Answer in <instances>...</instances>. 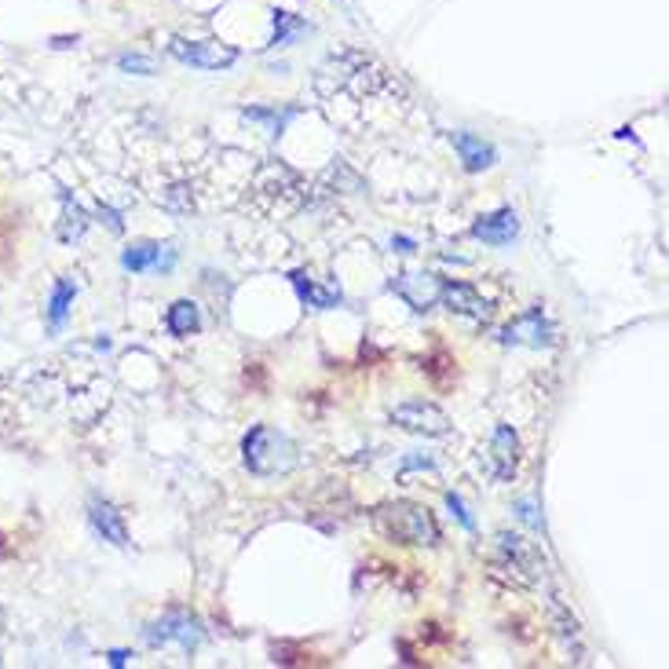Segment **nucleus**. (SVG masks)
Wrapping results in <instances>:
<instances>
[{
    "mask_svg": "<svg viewBox=\"0 0 669 669\" xmlns=\"http://www.w3.org/2000/svg\"><path fill=\"white\" fill-rule=\"evenodd\" d=\"M373 523L395 545L436 549L439 538H443L436 516L428 512V505H417V501H388V505H381V509L373 512Z\"/></svg>",
    "mask_w": 669,
    "mask_h": 669,
    "instance_id": "obj_1",
    "label": "nucleus"
},
{
    "mask_svg": "<svg viewBox=\"0 0 669 669\" xmlns=\"http://www.w3.org/2000/svg\"><path fill=\"white\" fill-rule=\"evenodd\" d=\"M242 461L253 476H286L300 465V446L278 428L256 425L242 439Z\"/></svg>",
    "mask_w": 669,
    "mask_h": 669,
    "instance_id": "obj_2",
    "label": "nucleus"
},
{
    "mask_svg": "<svg viewBox=\"0 0 669 669\" xmlns=\"http://www.w3.org/2000/svg\"><path fill=\"white\" fill-rule=\"evenodd\" d=\"M143 640H147L150 648L180 644L183 651H194L205 640V629L191 611H169V615H161L158 622H150V626L143 629Z\"/></svg>",
    "mask_w": 669,
    "mask_h": 669,
    "instance_id": "obj_3",
    "label": "nucleus"
},
{
    "mask_svg": "<svg viewBox=\"0 0 669 669\" xmlns=\"http://www.w3.org/2000/svg\"><path fill=\"white\" fill-rule=\"evenodd\" d=\"M392 425H399L403 432H414V436L425 439H443L450 436V417L439 410L436 403H425V399H406V403L392 406Z\"/></svg>",
    "mask_w": 669,
    "mask_h": 669,
    "instance_id": "obj_4",
    "label": "nucleus"
},
{
    "mask_svg": "<svg viewBox=\"0 0 669 669\" xmlns=\"http://www.w3.org/2000/svg\"><path fill=\"white\" fill-rule=\"evenodd\" d=\"M169 52L172 59H180L183 66H194V70H231L238 63V52L216 41H183V37H172Z\"/></svg>",
    "mask_w": 669,
    "mask_h": 669,
    "instance_id": "obj_5",
    "label": "nucleus"
},
{
    "mask_svg": "<svg viewBox=\"0 0 669 669\" xmlns=\"http://www.w3.org/2000/svg\"><path fill=\"white\" fill-rule=\"evenodd\" d=\"M498 340L505 348H549V344H556V330H553V322L545 319L542 308H531V311H523V315H516V319L501 330Z\"/></svg>",
    "mask_w": 669,
    "mask_h": 669,
    "instance_id": "obj_6",
    "label": "nucleus"
},
{
    "mask_svg": "<svg viewBox=\"0 0 669 669\" xmlns=\"http://www.w3.org/2000/svg\"><path fill=\"white\" fill-rule=\"evenodd\" d=\"M443 282L446 278H439L436 271H403V275L392 278V293L403 297L417 315H425V311L436 308L439 297H443Z\"/></svg>",
    "mask_w": 669,
    "mask_h": 669,
    "instance_id": "obj_7",
    "label": "nucleus"
},
{
    "mask_svg": "<svg viewBox=\"0 0 669 669\" xmlns=\"http://www.w3.org/2000/svg\"><path fill=\"white\" fill-rule=\"evenodd\" d=\"M88 527L103 538L107 545L114 549H128V523H125V512L117 509L114 501L103 498V494H92L88 498Z\"/></svg>",
    "mask_w": 669,
    "mask_h": 669,
    "instance_id": "obj_8",
    "label": "nucleus"
},
{
    "mask_svg": "<svg viewBox=\"0 0 669 669\" xmlns=\"http://www.w3.org/2000/svg\"><path fill=\"white\" fill-rule=\"evenodd\" d=\"M498 549H501L505 567H512L523 582H538V578H542L545 560L527 538H520V534H512V531H498Z\"/></svg>",
    "mask_w": 669,
    "mask_h": 669,
    "instance_id": "obj_9",
    "label": "nucleus"
},
{
    "mask_svg": "<svg viewBox=\"0 0 669 669\" xmlns=\"http://www.w3.org/2000/svg\"><path fill=\"white\" fill-rule=\"evenodd\" d=\"M487 468H490V479H498V483H509V479L516 476V468H520V436H516L512 425L494 428Z\"/></svg>",
    "mask_w": 669,
    "mask_h": 669,
    "instance_id": "obj_10",
    "label": "nucleus"
},
{
    "mask_svg": "<svg viewBox=\"0 0 669 669\" xmlns=\"http://www.w3.org/2000/svg\"><path fill=\"white\" fill-rule=\"evenodd\" d=\"M472 238H479L483 245H494V249H505L520 238V213L501 205L494 213H483L476 223H472Z\"/></svg>",
    "mask_w": 669,
    "mask_h": 669,
    "instance_id": "obj_11",
    "label": "nucleus"
},
{
    "mask_svg": "<svg viewBox=\"0 0 669 669\" xmlns=\"http://www.w3.org/2000/svg\"><path fill=\"white\" fill-rule=\"evenodd\" d=\"M176 264V249L161 242H132L121 249V267L132 275H150V271H172Z\"/></svg>",
    "mask_w": 669,
    "mask_h": 669,
    "instance_id": "obj_12",
    "label": "nucleus"
},
{
    "mask_svg": "<svg viewBox=\"0 0 669 669\" xmlns=\"http://www.w3.org/2000/svg\"><path fill=\"white\" fill-rule=\"evenodd\" d=\"M450 315H461V319H487L490 315V304L479 297L476 286H468V282H443V297H439Z\"/></svg>",
    "mask_w": 669,
    "mask_h": 669,
    "instance_id": "obj_13",
    "label": "nucleus"
},
{
    "mask_svg": "<svg viewBox=\"0 0 669 669\" xmlns=\"http://www.w3.org/2000/svg\"><path fill=\"white\" fill-rule=\"evenodd\" d=\"M450 143H454L457 158H461V169L465 172H487L498 165V150H494V143L472 136V132H450Z\"/></svg>",
    "mask_w": 669,
    "mask_h": 669,
    "instance_id": "obj_14",
    "label": "nucleus"
},
{
    "mask_svg": "<svg viewBox=\"0 0 669 669\" xmlns=\"http://www.w3.org/2000/svg\"><path fill=\"white\" fill-rule=\"evenodd\" d=\"M77 300V282L74 278H55L52 289H48V304H44V322L52 333H63L66 322H70V311H74Z\"/></svg>",
    "mask_w": 669,
    "mask_h": 669,
    "instance_id": "obj_15",
    "label": "nucleus"
},
{
    "mask_svg": "<svg viewBox=\"0 0 669 669\" xmlns=\"http://www.w3.org/2000/svg\"><path fill=\"white\" fill-rule=\"evenodd\" d=\"M289 282L297 289L300 304H308V308L315 311H333L344 304V293H340L337 286H319V282H311L304 271H289Z\"/></svg>",
    "mask_w": 669,
    "mask_h": 669,
    "instance_id": "obj_16",
    "label": "nucleus"
},
{
    "mask_svg": "<svg viewBox=\"0 0 669 669\" xmlns=\"http://www.w3.org/2000/svg\"><path fill=\"white\" fill-rule=\"evenodd\" d=\"M165 330L180 340L202 330V311H198V304H194V300H176L169 308V315H165Z\"/></svg>",
    "mask_w": 669,
    "mask_h": 669,
    "instance_id": "obj_17",
    "label": "nucleus"
},
{
    "mask_svg": "<svg viewBox=\"0 0 669 669\" xmlns=\"http://www.w3.org/2000/svg\"><path fill=\"white\" fill-rule=\"evenodd\" d=\"M88 227V216L81 213V205L70 202V198H63V220H59V238L63 242H74V238H81Z\"/></svg>",
    "mask_w": 669,
    "mask_h": 669,
    "instance_id": "obj_18",
    "label": "nucleus"
},
{
    "mask_svg": "<svg viewBox=\"0 0 669 669\" xmlns=\"http://www.w3.org/2000/svg\"><path fill=\"white\" fill-rule=\"evenodd\" d=\"M311 26L304 19H293L289 11H275V48H282V44H293V37H300V33H308Z\"/></svg>",
    "mask_w": 669,
    "mask_h": 669,
    "instance_id": "obj_19",
    "label": "nucleus"
},
{
    "mask_svg": "<svg viewBox=\"0 0 669 669\" xmlns=\"http://www.w3.org/2000/svg\"><path fill=\"white\" fill-rule=\"evenodd\" d=\"M117 70L150 77V74H154V59H150V55H136V52H121V55H117Z\"/></svg>",
    "mask_w": 669,
    "mask_h": 669,
    "instance_id": "obj_20",
    "label": "nucleus"
},
{
    "mask_svg": "<svg viewBox=\"0 0 669 669\" xmlns=\"http://www.w3.org/2000/svg\"><path fill=\"white\" fill-rule=\"evenodd\" d=\"M245 117H253V121H267L271 125V136H282V128H286V121L293 117V110H260V107H249L245 110Z\"/></svg>",
    "mask_w": 669,
    "mask_h": 669,
    "instance_id": "obj_21",
    "label": "nucleus"
},
{
    "mask_svg": "<svg viewBox=\"0 0 669 669\" xmlns=\"http://www.w3.org/2000/svg\"><path fill=\"white\" fill-rule=\"evenodd\" d=\"M446 509L454 512V516H457V523H461V527H465V531H476V520H472V516H468L465 501L457 498V494H446Z\"/></svg>",
    "mask_w": 669,
    "mask_h": 669,
    "instance_id": "obj_22",
    "label": "nucleus"
},
{
    "mask_svg": "<svg viewBox=\"0 0 669 669\" xmlns=\"http://www.w3.org/2000/svg\"><path fill=\"white\" fill-rule=\"evenodd\" d=\"M516 512H520L523 523H531V527H542V520L534 516V505H531V501H516Z\"/></svg>",
    "mask_w": 669,
    "mask_h": 669,
    "instance_id": "obj_23",
    "label": "nucleus"
},
{
    "mask_svg": "<svg viewBox=\"0 0 669 669\" xmlns=\"http://www.w3.org/2000/svg\"><path fill=\"white\" fill-rule=\"evenodd\" d=\"M107 659H110V666H114V669H121V666H128V659H132V651L114 648V651H107Z\"/></svg>",
    "mask_w": 669,
    "mask_h": 669,
    "instance_id": "obj_24",
    "label": "nucleus"
},
{
    "mask_svg": "<svg viewBox=\"0 0 669 669\" xmlns=\"http://www.w3.org/2000/svg\"><path fill=\"white\" fill-rule=\"evenodd\" d=\"M392 249L395 253H414V238H403V234H399V238H392Z\"/></svg>",
    "mask_w": 669,
    "mask_h": 669,
    "instance_id": "obj_25",
    "label": "nucleus"
}]
</instances>
